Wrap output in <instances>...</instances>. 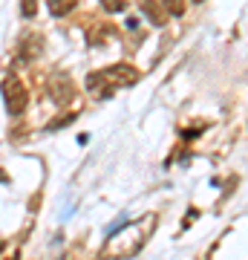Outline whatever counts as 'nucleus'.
Here are the masks:
<instances>
[{
	"instance_id": "6e6552de",
	"label": "nucleus",
	"mask_w": 248,
	"mask_h": 260,
	"mask_svg": "<svg viewBox=\"0 0 248 260\" xmlns=\"http://www.w3.org/2000/svg\"><path fill=\"white\" fill-rule=\"evenodd\" d=\"M75 119H78L75 113H66V116H55V119L46 124V130H49V133H52V130H61V127H66V124H73Z\"/></svg>"
},
{
	"instance_id": "f03ea898",
	"label": "nucleus",
	"mask_w": 248,
	"mask_h": 260,
	"mask_svg": "<svg viewBox=\"0 0 248 260\" xmlns=\"http://www.w3.org/2000/svg\"><path fill=\"white\" fill-rule=\"evenodd\" d=\"M138 81V70L130 64H113L107 70H98V73H92L87 78V87L90 90H98V87H107V93H110V87H130V84Z\"/></svg>"
},
{
	"instance_id": "423d86ee",
	"label": "nucleus",
	"mask_w": 248,
	"mask_h": 260,
	"mask_svg": "<svg viewBox=\"0 0 248 260\" xmlns=\"http://www.w3.org/2000/svg\"><path fill=\"white\" fill-rule=\"evenodd\" d=\"M141 12L153 20V26H165L167 23V12L162 9L159 3H153V0H141Z\"/></svg>"
},
{
	"instance_id": "f257e3e1",
	"label": "nucleus",
	"mask_w": 248,
	"mask_h": 260,
	"mask_svg": "<svg viewBox=\"0 0 248 260\" xmlns=\"http://www.w3.org/2000/svg\"><path fill=\"white\" fill-rule=\"evenodd\" d=\"M156 223H159L156 214H141L138 220L110 232V237L104 243V257L119 260V257H133V254H138V251L145 249V243L150 240V234L156 232Z\"/></svg>"
},
{
	"instance_id": "0eeeda50",
	"label": "nucleus",
	"mask_w": 248,
	"mask_h": 260,
	"mask_svg": "<svg viewBox=\"0 0 248 260\" xmlns=\"http://www.w3.org/2000/svg\"><path fill=\"white\" fill-rule=\"evenodd\" d=\"M78 6V0H49V12H52V18H64L69 12Z\"/></svg>"
},
{
	"instance_id": "9d476101",
	"label": "nucleus",
	"mask_w": 248,
	"mask_h": 260,
	"mask_svg": "<svg viewBox=\"0 0 248 260\" xmlns=\"http://www.w3.org/2000/svg\"><path fill=\"white\" fill-rule=\"evenodd\" d=\"M20 15H23V18H35L38 15V0H20Z\"/></svg>"
},
{
	"instance_id": "f8f14e48",
	"label": "nucleus",
	"mask_w": 248,
	"mask_h": 260,
	"mask_svg": "<svg viewBox=\"0 0 248 260\" xmlns=\"http://www.w3.org/2000/svg\"><path fill=\"white\" fill-rule=\"evenodd\" d=\"M6 182H9V174H6V171H0V185H6Z\"/></svg>"
},
{
	"instance_id": "2eb2a0df",
	"label": "nucleus",
	"mask_w": 248,
	"mask_h": 260,
	"mask_svg": "<svg viewBox=\"0 0 248 260\" xmlns=\"http://www.w3.org/2000/svg\"><path fill=\"white\" fill-rule=\"evenodd\" d=\"M193 3H202V0H193Z\"/></svg>"
},
{
	"instance_id": "20e7f679",
	"label": "nucleus",
	"mask_w": 248,
	"mask_h": 260,
	"mask_svg": "<svg viewBox=\"0 0 248 260\" xmlns=\"http://www.w3.org/2000/svg\"><path fill=\"white\" fill-rule=\"evenodd\" d=\"M46 90H49V99L61 107V104H69L75 99V84L73 78L66 73H52L49 75V84H46Z\"/></svg>"
},
{
	"instance_id": "ddd939ff",
	"label": "nucleus",
	"mask_w": 248,
	"mask_h": 260,
	"mask_svg": "<svg viewBox=\"0 0 248 260\" xmlns=\"http://www.w3.org/2000/svg\"><path fill=\"white\" fill-rule=\"evenodd\" d=\"M6 260H20V257H18V254H12V257H6Z\"/></svg>"
},
{
	"instance_id": "1a4fd4ad",
	"label": "nucleus",
	"mask_w": 248,
	"mask_h": 260,
	"mask_svg": "<svg viewBox=\"0 0 248 260\" xmlns=\"http://www.w3.org/2000/svg\"><path fill=\"white\" fill-rule=\"evenodd\" d=\"M162 9H165L167 15L179 18V15L185 12V0H162Z\"/></svg>"
},
{
	"instance_id": "39448f33",
	"label": "nucleus",
	"mask_w": 248,
	"mask_h": 260,
	"mask_svg": "<svg viewBox=\"0 0 248 260\" xmlns=\"http://www.w3.org/2000/svg\"><path fill=\"white\" fill-rule=\"evenodd\" d=\"M44 52V38L41 35H26L18 47V64H29V61H38V55Z\"/></svg>"
},
{
	"instance_id": "9b49d317",
	"label": "nucleus",
	"mask_w": 248,
	"mask_h": 260,
	"mask_svg": "<svg viewBox=\"0 0 248 260\" xmlns=\"http://www.w3.org/2000/svg\"><path fill=\"white\" fill-rule=\"evenodd\" d=\"M101 6L110 12V15H116V12H124V9H127V3H124V0H101Z\"/></svg>"
},
{
	"instance_id": "4468645a",
	"label": "nucleus",
	"mask_w": 248,
	"mask_h": 260,
	"mask_svg": "<svg viewBox=\"0 0 248 260\" xmlns=\"http://www.w3.org/2000/svg\"><path fill=\"white\" fill-rule=\"evenodd\" d=\"M3 246H6V243H3V240H0V251H3Z\"/></svg>"
},
{
	"instance_id": "7ed1b4c3",
	"label": "nucleus",
	"mask_w": 248,
	"mask_h": 260,
	"mask_svg": "<svg viewBox=\"0 0 248 260\" xmlns=\"http://www.w3.org/2000/svg\"><path fill=\"white\" fill-rule=\"evenodd\" d=\"M3 102H6V110L12 116H20V113L26 110V102H29V93L23 81H20L18 75H9L6 81H3Z\"/></svg>"
}]
</instances>
